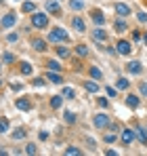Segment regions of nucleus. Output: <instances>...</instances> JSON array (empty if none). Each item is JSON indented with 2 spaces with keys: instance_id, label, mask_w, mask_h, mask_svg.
<instances>
[{
  "instance_id": "bb28decb",
  "label": "nucleus",
  "mask_w": 147,
  "mask_h": 156,
  "mask_svg": "<svg viewBox=\"0 0 147 156\" xmlns=\"http://www.w3.org/2000/svg\"><path fill=\"white\" fill-rule=\"evenodd\" d=\"M2 61H4V63H13V61H15V55H13V53H2Z\"/></svg>"
},
{
  "instance_id": "5701e85b",
  "label": "nucleus",
  "mask_w": 147,
  "mask_h": 156,
  "mask_svg": "<svg viewBox=\"0 0 147 156\" xmlns=\"http://www.w3.org/2000/svg\"><path fill=\"white\" fill-rule=\"evenodd\" d=\"M63 120H65V122H70V125H74V122H76V114L67 110V112L63 114Z\"/></svg>"
},
{
  "instance_id": "dca6fc26",
  "label": "nucleus",
  "mask_w": 147,
  "mask_h": 156,
  "mask_svg": "<svg viewBox=\"0 0 147 156\" xmlns=\"http://www.w3.org/2000/svg\"><path fill=\"white\" fill-rule=\"evenodd\" d=\"M32 47H34V51H38V53H44V51H46V42H44V40H40V38H38V40H34V42H32Z\"/></svg>"
},
{
  "instance_id": "79ce46f5",
  "label": "nucleus",
  "mask_w": 147,
  "mask_h": 156,
  "mask_svg": "<svg viewBox=\"0 0 147 156\" xmlns=\"http://www.w3.org/2000/svg\"><path fill=\"white\" fill-rule=\"evenodd\" d=\"M105 141H107V144H111V141H116V135H105Z\"/></svg>"
},
{
  "instance_id": "37998d69",
  "label": "nucleus",
  "mask_w": 147,
  "mask_h": 156,
  "mask_svg": "<svg viewBox=\"0 0 147 156\" xmlns=\"http://www.w3.org/2000/svg\"><path fill=\"white\" fill-rule=\"evenodd\" d=\"M99 105L101 108H107V99H99Z\"/></svg>"
},
{
  "instance_id": "aec40b11",
  "label": "nucleus",
  "mask_w": 147,
  "mask_h": 156,
  "mask_svg": "<svg viewBox=\"0 0 147 156\" xmlns=\"http://www.w3.org/2000/svg\"><path fill=\"white\" fill-rule=\"evenodd\" d=\"M21 11L23 13H34L36 11V2H23L21 4Z\"/></svg>"
},
{
  "instance_id": "e433bc0d",
  "label": "nucleus",
  "mask_w": 147,
  "mask_h": 156,
  "mask_svg": "<svg viewBox=\"0 0 147 156\" xmlns=\"http://www.w3.org/2000/svg\"><path fill=\"white\" fill-rule=\"evenodd\" d=\"M139 91L147 97V82H139Z\"/></svg>"
},
{
  "instance_id": "a18cd8bd",
  "label": "nucleus",
  "mask_w": 147,
  "mask_h": 156,
  "mask_svg": "<svg viewBox=\"0 0 147 156\" xmlns=\"http://www.w3.org/2000/svg\"><path fill=\"white\" fill-rule=\"evenodd\" d=\"M0 72H2V63H0Z\"/></svg>"
},
{
  "instance_id": "4c0bfd02",
  "label": "nucleus",
  "mask_w": 147,
  "mask_h": 156,
  "mask_svg": "<svg viewBox=\"0 0 147 156\" xmlns=\"http://www.w3.org/2000/svg\"><path fill=\"white\" fill-rule=\"evenodd\" d=\"M137 19H139L141 23H147V15L145 13H137Z\"/></svg>"
},
{
  "instance_id": "4be33fe9",
  "label": "nucleus",
  "mask_w": 147,
  "mask_h": 156,
  "mask_svg": "<svg viewBox=\"0 0 147 156\" xmlns=\"http://www.w3.org/2000/svg\"><path fill=\"white\" fill-rule=\"evenodd\" d=\"M46 68H49V70H53V72H59V70H61L59 61H55V59H50V61H46Z\"/></svg>"
},
{
  "instance_id": "0eeeda50",
  "label": "nucleus",
  "mask_w": 147,
  "mask_h": 156,
  "mask_svg": "<svg viewBox=\"0 0 147 156\" xmlns=\"http://www.w3.org/2000/svg\"><path fill=\"white\" fill-rule=\"evenodd\" d=\"M116 51L120 53V55H130L132 47H130V42H128V40H120V42L116 44Z\"/></svg>"
},
{
  "instance_id": "a878e982",
  "label": "nucleus",
  "mask_w": 147,
  "mask_h": 156,
  "mask_svg": "<svg viewBox=\"0 0 147 156\" xmlns=\"http://www.w3.org/2000/svg\"><path fill=\"white\" fill-rule=\"evenodd\" d=\"M61 99H63L61 95H55V97L50 99V108H61Z\"/></svg>"
},
{
  "instance_id": "20e7f679",
  "label": "nucleus",
  "mask_w": 147,
  "mask_h": 156,
  "mask_svg": "<svg viewBox=\"0 0 147 156\" xmlns=\"http://www.w3.org/2000/svg\"><path fill=\"white\" fill-rule=\"evenodd\" d=\"M93 122H95L97 129H107V127H109V116H107V114H97Z\"/></svg>"
},
{
  "instance_id": "2eb2a0df",
  "label": "nucleus",
  "mask_w": 147,
  "mask_h": 156,
  "mask_svg": "<svg viewBox=\"0 0 147 156\" xmlns=\"http://www.w3.org/2000/svg\"><path fill=\"white\" fill-rule=\"evenodd\" d=\"M46 80H50L53 84H61V82H63V78L59 76L57 72H53V70H49V74H46Z\"/></svg>"
},
{
  "instance_id": "f3484780",
  "label": "nucleus",
  "mask_w": 147,
  "mask_h": 156,
  "mask_svg": "<svg viewBox=\"0 0 147 156\" xmlns=\"http://www.w3.org/2000/svg\"><path fill=\"white\" fill-rule=\"evenodd\" d=\"M86 4H84V0H70V9L72 11H82Z\"/></svg>"
},
{
  "instance_id": "de8ad7c7",
  "label": "nucleus",
  "mask_w": 147,
  "mask_h": 156,
  "mask_svg": "<svg viewBox=\"0 0 147 156\" xmlns=\"http://www.w3.org/2000/svg\"><path fill=\"white\" fill-rule=\"evenodd\" d=\"M0 84H2V80H0Z\"/></svg>"
},
{
  "instance_id": "c85d7f7f",
  "label": "nucleus",
  "mask_w": 147,
  "mask_h": 156,
  "mask_svg": "<svg viewBox=\"0 0 147 156\" xmlns=\"http://www.w3.org/2000/svg\"><path fill=\"white\" fill-rule=\"evenodd\" d=\"M76 53H78L80 57H86V55H88V49H86L84 44H78V49H76Z\"/></svg>"
},
{
  "instance_id": "f03ea898",
  "label": "nucleus",
  "mask_w": 147,
  "mask_h": 156,
  "mask_svg": "<svg viewBox=\"0 0 147 156\" xmlns=\"http://www.w3.org/2000/svg\"><path fill=\"white\" fill-rule=\"evenodd\" d=\"M32 26L36 30H46L49 27V15L46 13H34L32 15Z\"/></svg>"
},
{
  "instance_id": "a211bd4d",
  "label": "nucleus",
  "mask_w": 147,
  "mask_h": 156,
  "mask_svg": "<svg viewBox=\"0 0 147 156\" xmlns=\"http://www.w3.org/2000/svg\"><path fill=\"white\" fill-rule=\"evenodd\" d=\"M15 105H17V110H23V112H27V110L32 108L27 99H17V101H15Z\"/></svg>"
},
{
  "instance_id": "7c9ffc66",
  "label": "nucleus",
  "mask_w": 147,
  "mask_h": 156,
  "mask_svg": "<svg viewBox=\"0 0 147 156\" xmlns=\"http://www.w3.org/2000/svg\"><path fill=\"white\" fill-rule=\"evenodd\" d=\"M114 27H116V32H126V21H120V19H118Z\"/></svg>"
},
{
  "instance_id": "4468645a",
  "label": "nucleus",
  "mask_w": 147,
  "mask_h": 156,
  "mask_svg": "<svg viewBox=\"0 0 147 156\" xmlns=\"http://www.w3.org/2000/svg\"><path fill=\"white\" fill-rule=\"evenodd\" d=\"M135 135L139 137V141H141L143 146H147V129H141V127H137V129H135Z\"/></svg>"
},
{
  "instance_id": "f704fd0d",
  "label": "nucleus",
  "mask_w": 147,
  "mask_h": 156,
  "mask_svg": "<svg viewBox=\"0 0 147 156\" xmlns=\"http://www.w3.org/2000/svg\"><path fill=\"white\" fill-rule=\"evenodd\" d=\"M6 40H9V42H17V40H19V34H17V32H11V34L6 36Z\"/></svg>"
},
{
  "instance_id": "393cba45",
  "label": "nucleus",
  "mask_w": 147,
  "mask_h": 156,
  "mask_svg": "<svg viewBox=\"0 0 147 156\" xmlns=\"http://www.w3.org/2000/svg\"><path fill=\"white\" fill-rule=\"evenodd\" d=\"M21 74H23V76H29V74H32V66H29L27 61L21 63Z\"/></svg>"
},
{
  "instance_id": "ddd939ff",
  "label": "nucleus",
  "mask_w": 147,
  "mask_h": 156,
  "mask_svg": "<svg viewBox=\"0 0 147 156\" xmlns=\"http://www.w3.org/2000/svg\"><path fill=\"white\" fill-rule=\"evenodd\" d=\"M126 105L135 110V108H139V105H141V99H139L137 95H126Z\"/></svg>"
},
{
  "instance_id": "f8f14e48",
  "label": "nucleus",
  "mask_w": 147,
  "mask_h": 156,
  "mask_svg": "<svg viewBox=\"0 0 147 156\" xmlns=\"http://www.w3.org/2000/svg\"><path fill=\"white\" fill-rule=\"evenodd\" d=\"M91 19H93V21H95L97 26H103V23H105V15H103L101 11H97V9H95V11L91 13Z\"/></svg>"
},
{
  "instance_id": "58836bf2",
  "label": "nucleus",
  "mask_w": 147,
  "mask_h": 156,
  "mask_svg": "<svg viewBox=\"0 0 147 156\" xmlns=\"http://www.w3.org/2000/svg\"><path fill=\"white\" fill-rule=\"evenodd\" d=\"M105 93H107L109 97H116V89H111V87H105Z\"/></svg>"
},
{
  "instance_id": "9d476101",
  "label": "nucleus",
  "mask_w": 147,
  "mask_h": 156,
  "mask_svg": "<svg viewBox=\"0 0 147 156\" xmlns=\"http://www.w3.org/2000/svg\"><path fill=\"white\" fill-rule=\"evenodd\" d=\"M116 13H118L120 17H128V15H130V6L124 4V2H118V4H116Z\"/></svg>"
},
{
  "instance_id": "49530a36",
  "label": "nucleus",
  "mask_w": 147,
  "mask_h": 156,
  "mask_svg": "<svg viewBox=\"0 0 147 156\" xmlns=\"http://www.w3.org/2000/svg\"><path fill=\"white\" fill-rule=\"evenodd\" d=\"M2 2H4V0H0V4H2Z\"/></svg>"
},
{
  "instance_id": "423d86ee",
  "label": "nucleus",
  "mask_w": 147,
  "mask_h": 156,
  "mask_svg": "<svg viewBox=\"0 0 147 156\" xmlns=\"http://www.w3.org/2000/svg\"><path fill=\"white\" fill-rule=\"evenodd\" d=\"M72 27L76 30V32H80V34H82V32H86V23H84V19H82V17H78V15L72 17Z\"/></svg>"
},
{
  "instance_id": "412c9836",
  "label": "nucleus",
  "mask_w": 147,
  "mask_h": 156,
  "mask_svg": "<svg viewBox=\"0 0 147 156\" xmlns=\"http://www.w3.org/2000/svg\"><path fill=\"white\" fill-rule=\"evenodd\" d=\"M84 89H86L88 93H97V91H99V84H97V82H93V80H88V82L84 84Z\"/></svg>"
},
{
  "instance_id": "1a4fd4ad",
  "label": "nucleus",
  "mask_w": 147,
  "mask_h": 156,
  "mask_svg": "<svg viewBox=\"0 0 147 156\" xmlns=\"http://www.w3.org/2000/svg\"><path fill=\"white\" fill-rule=\"evenodd\" d=\"M126 70H128L130 74H141V72H143V66H141V61H128Z\"/></svg>"
},
{
  "instance_id": "c03bdc74",
  "label": "nucleus",
  "mask_w": 147,
  "mask_h": 156,
  "mask_svg": "<svg viewBox=\"0 0 147 156\" xmlns=\"http://www.w3.org/2000/svg\"><path fill=\"white\" fill-rule=\"evenodd\" d=\"M145 44H147V34H145Z\"/></svg>"
},
{
  "instance_id": "72a5a7b5",
  "label": "nucleus",
  "mask_w": 147,
  "mask_h": 156,
  "mask_svg": "<svg viewBox=\"0 0 147 156\" xmlns=\"http://www.w3.org/2000/svg\"><path fill=\"white\" fill-rule=\"evenodd\" d=\"M11 137H13V139H23V137H25V131L23 129H17L13 135H11Z\"/></svg>"
},
{
  "instance_id": "c9c22d12",
  "label": "nucleus",
  "mask_w": 147,
  "mask_h": 156,
  "mask_svg": "<svg viewBox=\"0 0 147 156\" xmlns=\"http://www.w3.org/2000/svg\"><path fill=\"white\" fill-rule=\"evenodd\" d=\"M38 150H36V146L34 144H27V148H25V154H36Z\"/></svg>"
},
{
  "instance_id": "7ed1b4c3",
  "label": "nucleus",
  "mask_w": 147,
  "mask_h": 156,
  "mask_svg": "<svg viewBox=\"0 0 147 156\" xmlns=\"http://www.w3.org/2000/svg\"><path fill=\"white\" fill-rule=\"evenodd\" d=\"M15 23H17V13H13V11H11V13H6V15L0 19V26H2V30H11Z\"/></svg>"
},
{
  "instance_id": "473e14b6",
  "label": "nucleus",
  "mask_w": 147,
  "mask_h": 156,
  "mask_svg": "<svg viewBox=\"0 0 147 156\" xmlns=\"http://www.w3.org/2000/svg\"><path fill=\"white\" fill-rule=\"evenodd\" d=\"M57 53H59V57H70V49H65V47H57Z\"/></svg>"
},
{
  "instance_id": "ea45409f",
  "label": "nucleus",
  "mask_w": 147,
  "mask_h": 156,
  "mask_svg": "<svg viewBox=\"0 0 147 156\" xmlns=\"http://www.w3.org/2000/svg\"><path fill=\"white\" fill-rule=\"evenodd\" d=\"M42 84H44V78H36L34 80V87H42Z\"/></svg>"
},
{
  "instance_id": "a19ab883",
  "label": "nucleus",
  "mask_w": 147,
  "mask_h": 156,
  "mask_svg": "<svg viewBox=\"0 0 147 156\" xmlns=\"http://www.w3.org/2000/svg\"><path fill=\"white\" fill-rule=\"evenodd\" d=\"M132 40L139 42V40H141V34H139V32H132Z\"/></svg>"
},
{
  "instance_id": "6e6552de",
  "label": "nucleus",
  "mask_w": 147,
  "mask_h": 156,
  "mask_svg": "<svg viewBox=\"0 0 147 156\" xmlns=\"http://www.w3.org/2000/svg\"><path fill=\"white\" fill-rule=\"evenodd\" d=\"M120 137H122V144L128 146V144H132V141H135V137H137V135H135V129H124Z\"/></svg>"
},
{
  "instance_id": "2f4dec72",
  "label": "nucleus",
  "mask_w": 147,
  "mask_h": 156,
  "mask_svg": "<svg viewBox=\"0 0 147 156\" xmlns=\"http://www.w3.org/2000/svg\"><path fill=\"white\" fill-rule=\"evenodd\" d=\"M6 131H9V120H6V118H2V120H0V135H2V133H6Z\"/></svg>"
},
{
  "instance_id": "cd10ccee",
  "label": "nucleus",
  "mask_w": 147,
  "mask_h": 156,
  "mask_svg": "<svg viewBox=\"0 0 147 156\" xmlns=\"http://www.w3.org/2000/svg\"><path fill=\"white\" fill-rule=\"evenodd\" d=\"M74 95H76V93H74V89H70V87H65V89H63V97H65V99H74Z\"/></svg>"
},
{
  "instance_id": "9b49d317",
  "label": "nucleus",
  "mask_w": 147,
  "mask_h": 156,
  "mask_svg": "<svg viewBox=\"0 0 147 156\" xmlns=\"http://www.w3.org/2000/svg\"><path fill=\"white\" fill-rule=\"evenodd\" d=\"M93 38H95L97 42H105V40H107V34H105V30H103V27L99 26L97 30H93Z\"/></svg>"
},
{
  "instance_id": "c756f323",
  "label": "nucleus",
  "mask_w": 147,
  "mask_h": 156,
  "mask_svg": "<svg viewBox=\"0 0 147 156\" xmlns=\"http://www.w3.org/2000/svg\"><path fill=\"white\" fill-rule=\"evenodd\" d=\"M65 154H67V156H70V154H74V156H80V154H82V152H80V150H78L76 146H70V148L65 150Z\"/></svg>"
},
{
  "instance_id": "6ab92c4d",
  "label": "nucleus",
  "mask_w": 147,
  "mask_h": 156,
  "mask_svg": "<svg viewBox=\"0 0 147 156\" xmlns=\"http://www.w3.org/2000/svg\"><path fill=\"white\" fill-rule=\"evenodd\" d=\"M128 84H130V82H128L126 78H118V80H116V89H118V91H126Z\"/></svg>"
},
{
  "instance_id": "b1692460",
  "label": "nucleus",
  "mask_w": 147,
  "mask_h": 156,
  "mask_svg": "<svg viewBox=\"0 0 147 156\" xmlns=\"http://www.w3.org/2000/svg\"><path fill=\"white\" fill-rule=\"evenodd\" d=\"M88 72H91V76L95 78V80H101V78H103V74H101L99 68H88Z\"/></svg>"
},
{
  "instance_id": "f257e3e1",
  "label": "nucleus",
  "mask_w": 147,
  "mask_h": 156,
  "mask_svg": "<svg viewBox=\"0 0 147 156\" xmlns=\"http://www.w3.org/2000/svg\"><path fill=\"white\" fill-rule=\"evenodd\" d=\"M70 40V32L63 27H53L49 32V42H65Z\"/></svg>"
},
{
  "instance_id": "39448f33",
  "label": "nucleus",
  "mask_w": 147,
  "mask_h": 156,
  "mask_svg": "<svg viewBox=\"0 0 147 156\" xmlns=\"http://www.w3.org/2000/svg\"><path fill=\"white\" fill-rule=\"evenodd\" d=\"M44 9H46V13H53V15H61V4H59V0H49V2L44 4Z\"/></svg>"
}]
</instances>
